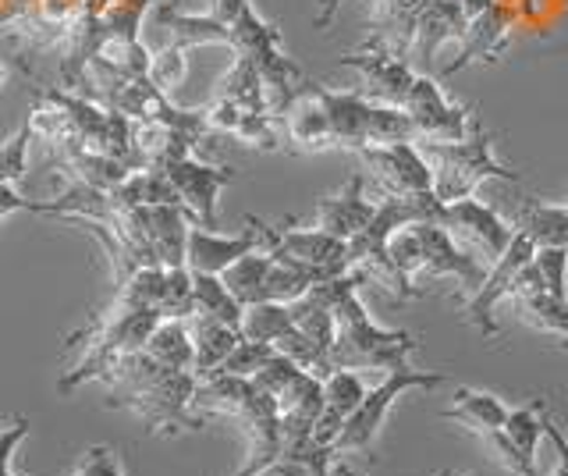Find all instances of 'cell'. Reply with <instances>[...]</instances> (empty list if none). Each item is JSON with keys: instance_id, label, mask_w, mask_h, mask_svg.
Instances as JSON below:
<instances>
[{"instance_id": "cell-1", "label": "cell", "mask_w": 568, "mask_h": 476, "mask_svg": "<svg viewBox=\"0 0 568 476\" xmlns=\"http://www.w3.org/2000/svg\"><path fill=\"white\" fill-rule=\"evenodd\" d=\"M106 405L132 409L146 431L153 434H182V431H203V416H195L192 395L200 377L192 369H168L160 366L146 348L121 356L106 377Z\"/></svg>"}, {"instance_id": "cell-2", "label": "cell", "mask_w": 568, "mask_h": 476, "mask_svg": "<svg viewBox=\"0 0 568 476\" xmlns=\"http://www.w3.org/2000/svg\"><path fill=\"white\" fill-rule=\"evenodd\" d=\"M210 19L224 29L227 47L239 58H248L266 82V100H271V114L277 118L292 103V97L302 90V68L284 54L281 32L253 8V0H210Z\"/></svg>"}, {"instance_id": "cell-3", "label": "cell", "mask_w": 568, "mask_h": 476, "mask_svg": "<svg viewBox=\"0 0 568 476\" xmlns=\"http://www.w3.org/2000/svg\"><path fill=\"white\" fill-rule=\"evenodd\" d=\"M359 285L363 281H352L334 303V321H337V334L331 345L334 369H355V374L359 369H381V374H387V369L408 366V356L419 345L416 334L387 331L373 321L359 298Z\"/></svg>"}, {"instance_id": "cell-4", "label": "cell", "mask_w": 568, "mask_h": 476, "mask_svg": "<svg viewBox=\"0 0 568 476\" xmlns=\"http://www.w3.org/2000/svg\"><path fill=\"white\" fill-rule=\"evenodd\" d=\"M434 171V196L440 203H455L476 196V189L487 179L519 182V171H511L494 156V135L473 129V135L458 143H416Z\"/></svg>"}, {"instance_id": "cell-5", "label": "cell", "mask_w": 568, "mask_h": 476, "mask_svg": "<svg viewBox=\"0 0 568 476\" xmlns=\"http://www.w3.org/2000/svg\"><path fill=\"white\" fill-rule=\"evenodd\" d=\"M444 381H448V374H440V369H416V366L387 369L377 387H366V398L359 402V409L345 419L342 434L334 440V455L366 452L373 445V437L381 434L387 413L395 409V402L405 392H434Z\"/></svg>"}, {"instance_id": "cell-6", "label": "cell", "mask_w": 568, "mask_h": 476, "mask_svg": "<svg viewBox=\"0 0 568 476\" xmlns=\"http://www.w3.org/2000/svg\"><path fill=\"white\" fill-rule=\"evenodd\" d=\"M402 108L416 125V143H458L476 129L473 111L452 103L430 75H416Z\"/></svg>"}, {"instance_id": "cell-7", "label": "cell", "mask_w": 568, "mask_h": 476, "mask_svg": "<svg viewBox=\"0 0 568 476\" xmlns=\"http://www.w3.org/2000/svg\"><path fill=\"white\" fill-rule=\"evenodd\" d=\"M532 256H537V245H532L526 235L515 232L508 250L490 263L484 285L469 295L466 321L484 334V338H497V306H501L505 298H511L515 281H519V274L532 263Z\"/></svg>"}, {"instance_id": "cell-8", "label": "cell", "mask_w": 568, "mask_h": 476, "mask_svg": "<svg viewBox=\"0 0 568 476\" xmlns=\"http://www.w3.org/2000/svg\"><path fill=\"white\" fill-rule=\"evenodd\" d=\"M266 253L277 260H292L298 267H310L320 277H342L352 271L348 263V242L334 239L320 227H274L266 224Z\"/></svg>"}, {"instance_id": "cell-9", "label": "cell", "mask_w": 568, "mask_h": 476, "mask_svg": "<svg viewBox=\"0 0 568 476\" xmlns=\"http://www.w3.org/2000/svg\"><path fill=\"white\" fill-rule=\"evenodd\" d=\"M337 64L355 68V72H359V79H363L359 93L366 100L390 103V108H402L408 90H413V82H416V72L408 68V61L377 37H369L359 50H352V54H345Z\"/></svg>"}, {"instance_id": "cell-10", "label": "cell", "mask_w": 568, "mask_h": 476, "mask_svg": "<svg viewBox=\"0 0 568 476\" xmlns=\"http://www.w3.org/2000/svg\"><path fill=\"white\" fill-rule=\"evenodd\" d=\"M363 164L377 179L381 196H426L434 192V171L416 143H390L359 150Z\"/></svg>"}, {"instance_id": "cell-11", "label": "cell", "mask_w": 568, "mask_h": 476, "mask_svg": "<svg viewBox=\"0 0 568 476\" xmlns=\"http://www.w3.org/2000/svg\"><path fill=\"white\" fill-rule=\"evenodd\" d=\"M168 179L178 192V203L185 206V214L192 217V224L203 227H217V203L221 192L235 182V171L231 168H213L200 156H182L164 168Z\"/></svg>"}, {"instance_id": "cell-12", "label": "cell", "mask_w": 568, "mask_h": 476, "mask_svg": "<svg viewBox=\"0 0 568 476\" xmlns=\"http://www.w3.org/2000/svg\"><path fill=\"white\" fill-rule=\"evenodd\" d=\"M413 235H416V245H419V267H423V274L455 277L469 295L479 285H484L487 267L444 224H437V221L413 224Z\"/></svg>"}, {"instance_id": "cell-13", "label": "cell", "mask_w": 568, "mask_h": 476, "mask_svg": "<svg viewBox=\"0 0 568 476\" xmlns=\"http://www.w3.org/2000/svg\"><path fill=\"white\" fill-rule=\"evenodd\" d=\"M444 227L466 245V250L487 256L490 263L501 256L511 239H515V227L497 214L494 206H487L484 200L466 196V200H455V203H444Z\"/></svg>"}, {"instance_id": "cell-14", "label": "cell", "mask_w": 568, "mask_h": 476, "mask_svg": "<svg viewBox=\"0 0 568 476\" xmlns=\"http://www.w3.org/2000/svg\"><path fill=\"white\" fill-rule=\"evenodd\" d=\"M89 0H32V4L18 14L11 26H4L14 40H22L29 54H43V50H61L79 26Z\"/></svg>"}, {"instance_id": "cell-15", "label": "cell", "mask_w": 568, "mask_h": 476, "mask_svg": "<svg viewBox=\"0 0 568 476\" xmlns=\"http://www.w3.org/2000/svg\"><path fill=\"white\" fill-rule=\"evenodd\" d=\"M248 227L239 235H221L213 227L203 224H192L189 227V250H185V263L189 271H200V274H224L231 263L242 260L245 253H256L266 245V224L248 217Z\"/></svg>"}, {"instance_id": "cell-16", "label": "cell", "mask_w": 568, "mask_h": 476, "mask_svg": "<svg viewBox=\"0 0 568 476\" xmlns=\"http://www.w3.org/2000/svg\"><path fill=\"white\" fill-rule=\"evenodd\" d=\"M277 125L284 143L298 153H316V150H331L334 146V132L324 103H320L316 82H302V90L292 97V103L277 114Z\"/></svg>"}, {"instance_id": "cell-17", "label": "cell", "mask_w": 568, "mask_h": 476, "mask_svg": "<svg viewBox=\"0 0 568 476\" xmlns=\"http://www.w3.org/2000/svg\"><path fill=\"white\" fill-rule=\"evenodd\" d=\"M377 214V200H366V179L352 174L342 192L316 203V227L342 242H352Z\"/></svg>"}, {"instance_id": "cell-18", "label": "cell", "mask_w": 568, "mask_h": 476, "mask_svg": "<svg viewBox=\"0 0 568 476\" xmlns=\"http://www.w3.org/2000/svg\"><path fill=\"white\" fill-rule=\"evenodd\" d=\"M511 298L519 303V313L529 327H537L544 334H555V338H561V345L568 348V298L547 292V285L540 281L532 263L519 274V281H515Z\"/></svg>"}, {"instance_id": "cell-19", "label": "cell", "mask_w": 568, "mask_h": 476, "mask_svg": "<svg viewBox=\"0 0 568 476\" xmlns=\"http://www.w3.org/2000/svg\"><path fill=\"white\" fill-rule=\"evenodd\" d=\"M363 398H366V384L355 369H331V374L324 377V413H320V419H316L313 445L334 452V440H337V434H342L345 419L359 409Z\"/></svg>"}, {"instance_id": "cell-20", "label": "cell", "mask_w": 568, "mask_h": 476, "mask_svg": "<svg viewBox=\"0 0 568 476\" xmlns=\"http://www.w3.org/2000/svg\"><path fill=\"white\" fill-rule=\"evenodd\" d=\"M316 93H320V103H324V111H327L334 146L359 153L366 146L369 100L359 90H327V85H320V82H316Z\"/></svg>"}, {"instance_id": "cell-21", "label": "cell", "mask_w": 568, "mask_h": 476, "mask_svg": "<svg viewBox=\"0 0 568 476\" xmlns=\"http://www.w3.org/2000/svg\"><path fill=\"white\" fill-rule=\"evenodd\" d=\"M440 419L462 423V427H469L476 437H484L487 445H494V440L505 434L508 405L497 398V395H490V392H473V387H458L455 402L440 413Z\"/></svg>"}, {"instance_id": "cell-22", "label": "cell", "mask_w": 568, "mask_h": 476, "mask_svg": "<svg viewBox=\"0 0 568 476\" xmlns=\"http://www.w3.org/2000/svg\"><path fill=\"white\" fill-rule=\"evenodd\" d=\"M189 331H192V374L195 377H210L217 374L221 363L231 356V348L242 342L239 327H227L221 321L203 313L189 316Z\"/></svg>"}, {"instance_id": "cell-23", "label": "cell", "mask_w": 568, "mask_h": 476, "mask_svg": "<svg viewBox=\"0 0 568 476\" xmlns=\"http://www.w3.org/2000/svg\"><path fill=\"white\" fill-rule=\"evenodd\" d=\"M508 26H511L508 11H501L497 4L490 11H484V14H476V19H469L466 32H462V54H458L455 64L444 68V72L455 75V72H462V68H469L473 61L497 58V54H501V47H505Z\"/></svg>"}, {"instance_id": "cell-24", "label": "cell", "mask_w": 568, "mask_h": 476, "mask_svg": "<svg viewBox=\"0 0 568 476\" xmlns=\"http://www.w3.org/2000/svg\"><path fill=\"white\" fill-rule=\"evenodd\" d=\"M426 0H373V37L405 58L416 47V29Z\"/></svg>"}, {"instance_id": "cell-25", "label": "cell", "mask_w": 568, "mask_h": 476, "mask_svg": "<svg viewBox=\"0 0 568 476\" xmlns=\"http://www.w3.org/2000/svg\"><path fill=\"white\" fill-rule=\"evenodd\" d=\"M515 232L526 235L537 250H568V203H540L526 200L515 210Z\"/></svg>"}, {"instance_id": "cell-26", "label": "cell", "mask_w": 568, "mask_h": 476, "mask_svg": "<svg viewBox=\"0 0 568 476\" xmlns=\"http://www.w3.org/2000/svg\"><path fill=\"white\" fill-rule=\"evenodd\" d=\"M466 26H469V19H466V11H462L458 0H426V11H423L419 29H416L419 58L426 64H434L437 47L448 43V40H462Z\"/></svg>"}, {"instance_id": "cell-27", "label": "cell", "mask_w": 568, "mask_h": 476, "mask_svg": "<svg viewBox=\"0 0 568 476\" xmlns=\"http://www.w3.org/2000/svg\"><path fill=\"white\" fill-rule=\"evenodd\" d=\"M192 303H195V313L213 316V321H221L227 327H242L245 306L227 292L221 274H200V271H192Z\"/></svg>"}, {"instance_id": "cell-28", "label": "cell", "mask_w": 568, "mask_h": 476, "mask_svg": "<svg viewBox=\"0 0 568 476\" xmlns=\"http://www.w3.org/2000/svg\"><path fill=\"white\" fill-rule=\"evenodd\" d=\"M544 419H547V398H537L532 405H519V409H508V419H505V437L511 440V448L519 452V458L529 469H537Z\"/></svg>"}, {"instance_id": "cell-29", "label": "cell", "mask_w": 568, "mask_h": 476, "mask_svg": "<svg viewBox=\"0 0 568 476\" xmlns=\"http://www.w3.org/2000/svg\"><path fill=\"white\" fill-rule=\"evenodd\" d=\"M146 352L168 369H192V331L182 316H164L146 342Z\"/></svg>"}, {"instance_id": "cell-30", "label": "cell", "mask_w": 568, "mask_h": 476, "mask_svg": "<svg viewBox=\"0 0 568 476\" xmlns=\"http://www.w3.org/2000/svg\"><path fill=\"white\" fill-rule=\"evenodd\" d=\"M217 97L239 103V108H245V111H271V100H266V82L260 75V68L248 58H235L231 72L221 79Z\"/></svg>"}, {"instance_id": "cell-31", "label": "cell", "mask_w": 568, "mask_h": 476, "mask_svg": "<svg viewBox=\"0 0 568 476\" xmlns=\"http://www.w3.org/2000/svg\"><path fill=\"white\" fill-rule=\"evenodd\" d=\"M266 271H271V253L266 250H256V253H245L242 260H235L231 267L221 274L227 292L239 298L242 306H253V303H263V281H266Z\"/></svg>"}, {"instance_id": "cell-32", "label": "cell", "mask_w": 568, "mask_h": 476, "mask_svg": "<svg viewBox=\"0 0 568 476\" xmlns=\"http://www.w3.org/2000/svg\"><path fill=\"white\" fill-rule=\"evenodd\" d=\"M292 327H295V321H292L288 303H253V306H245L239 331H242V338L277 345Z\"/></svg>"}, {"instance_id": "cell-33", "label": "cell", "mask_w": 568, "mask_h": 476, "mask_svg": "<svg viewBox=\"0 0 568 476\" xmlns=\"http://www.w3.org/2000/svg\"><path fill=\"white\" fill-rule=\"evenodd\" d=\"M390 143H416L413 118L405 114V108H390V103H373L369 100L366 146H390Z\"/></svg>"}, {"instance_id": "cell-34", "label": "cell", "mask_w": 568, "mask_h": 476, "mask_svg": "<svg viewBox=\"0 0 568 476\" xmlns=\"http://www.w3.org/2000/svg\"><path fill=\"white\" fill-rule=\"evenodd\" d=\"M185 54H189V47L174 43V40L150 54V79H153V85L160 93L174 97L178 85L185 82V75H189V58Z\"/></svg>"}, {"instance_id": "cell-35", "label": "cell", "mask_w": 568, "mask_h": 476, "mask_svg": "<svg viewBox=\"0 0 568 476\" xmlns=\"http://www.w3.org/2000/svg\"><path fill=\"white\" fill-rule=\"evenodd\" d=\"M331 448H306L302 455H277L271 466H263L253 476H331Z\"/></svg>"}, {"instance_id": "cell-36", "label": "cell", "mask_w": 568, "mask_h": 476, "mask_svg": "<svg viewBox=\"0 0 568 476\" xmlns=\"http://www.w3.org/2000/svg\"><path fill=\"white\" fill-rule=\"evenodd\" d=\"M29 146H32V129H29V121H22L18 132L0 143V185H18L26 179Z\"/></svg>"}, {"instance_id": "cell-37", "label": "cell", "mask_w": 568, "mask_h": 476, "mask_svg": "<svg viewBox=\"0 0 568 476\" xmlns=\"http://www.w3.org/2000/svg\"><path fill=\"white\" fill-rule=\"evenodd\" d=\"M274 345H266V342H253V338H242L235 348H231V356L221 363L217 374H231V377H245V381H253L260 369L266 366V359L274 356Z\"/></svg>"}, {"instance_id": "cell-38", "label": "cell", "mask_w": 568, "mask_h": 476, "mask_svg": "<svg viewBox=\"0 0 568 476\" xmlns=\"http://www.w3.org/2000/svg\"><path fill=\"white\" fill-rule=\"evenodd\" d=\"M22 210H29V214L61 217L58 200H26V196H18L14 185H0V224H4L11 214H22Z\"/></svg>"}, {"instance_id": "cell-39", "label": "cell", "mask_w": 568, "mask_h": 476, "mask_svg": "<svg viewBox=\"0 0 568 476\" xmlns=\"http://www.w3.org/2000/svg\"><path fill=\"white\" fill-rule=\"evenodd\" d=\"M75 476H121L114 448L111 445L85 448L82 458H79V466H75Z\"/></svg>"}, {"instance_id": "cell-40", "label": "cell", "mask_w": 568, "mask_h": 476, "mask_svg": "<svg viewBox=\"0 0 568 476\" xmlns=\"http://www.w3.org/2000/svg\"><path fill=\"white\" fill-rule=\"evenodd\" d=\"M544 437L555 445V452H558V469L550 473V476H568V437L558 431V423L550 419V413H547V419H544Z\"/></svg>"}, {"instance_id": "cell-41", "label": "cell", "mask_w": 568, "mask_h": 476, "mask_svg": "<svg viewBox=\"0 0 568 476\" xmlns=\"http://www.w3.org/2000/svg\"><path fill=\"white\" fill-rule=\"evenodd\" d=\"M337 4H342V0H324V11L316 14V29H324L331 19H334V11H337Z\"/></svg>"}, {"instance_id": "cell-42", "label": "cell", "mask_w": 568, "mask_h": 476, "mask_svg": "<svg viewBox=\"0 0 568 476\" xmlns=\"http://www.w3.org/2000/svg\"><path fill=\"white\" fill-rule=\"evenodd\" d=\"M8 82H11V68H8L4 61H0V90H4Z\"/></svg>"}, {"instance_id": "cell-43", "label": "cell", "mask_w": 568, "mask_h": 476, "mask_svg": "<svg viewBox=\"0 0 568 476\" xmlns=\"http://www.w3.org/2000/svg\"><path fill=\"white\" fill-rule=\"evenodd\" d=\"M4 431H8V419H0V437H4Z\"/></svg>"}, {"instance_id": "cell-44", "label": "cell", "mask_w": 568, "mask_h": 476, "mask_svg": "<svg viewBox=\"0 0 568 476\" xmlns=\"http://www.w3.org/2000/svg\"><path fill=\"white\" fill-rule=\"evenodd\" d=\"M437 476H452V473H448V469H444V473H437Z\"/></svg>"}, {"instance_id": "cell-45", "label": "cell", "mask_w": 568, "mask_h": 476, "mask_svg": "<svg viewBox=\"0 0 568 476\" xmlns=\"http://www.w3.org/2000/svg\"><path fill=\"white\" fill-rule=\"evenodd\" d=\"M466 476H476V473H466Z\"/></svg>"}]
</instances>
